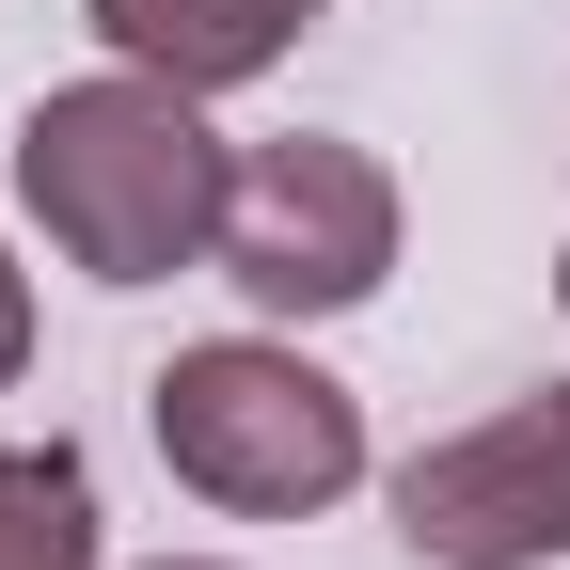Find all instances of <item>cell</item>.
<instances>
[{
    "instance_id": "obj_6",
    "label": "cell",
    "mask_w": 570,
    "mask_h": 570,
    "mask_svg": "<svg viewBox=\"0 0 570 570\" xmlns=\"http://www.w3.org/2000/svg\"><path fill=\"white\" fill-rule=\"evenodd\" d=\"M0 570H111V508H96V460L63 444H0Z\"/></svg>"
},
{
    "instance_id": "obj_5",
    "label": "cell",
    "mask_w": 570,
    "mask_h": 570,
    "mask_svg": "<svg viewBox=\"0 0 570 570\" xmlns=\"http://www.w3.org/2000/svg\"><path fill=\"white\" fill-rule=\"evenodd\" d=\"M96 48L142 63V80H190V96H254L285 48H302L333 0H80Z\"/></svg>"
},
{
    "instance_id": "obj_1",
    "label": "cell",
    "mask_w": 570,
    "mask_h": 570,
    "mask_svg": "<svg viewBox=\"0 0 570 570\" xmlns=\"http://www.w3.org/2000/svg\"><path fill=\"white\" fill-rule=\"evenodd\" d=\"M223 190H238V142L206 127L190 80L96 63V80H48L17 111V223L80 285H175V269H206L223 254Z\"/></svg>"
},
{
    "instance_id": "obj_3",
    "label": "cell",
    "mask_w": 570,
    "mask_h": 570,
    "mask_svg": "<svg viewBox=\"0 0 570 570\" xmlns=\"http://www.w3.org/2000/svg\"><path fill=\"white\" fill-rule=\"evenodd\" d=\"M396 238H412V190L381 142L348 127H285V142H238V190H223V269L254 317L317 333V317H365L396 285Z\"/></svg>"
},
{
    "instance_id": "obj_8",
    "label": "cell",
    "mask_w": 570,
    "mask_h": 570,
    "mask_svg": "<svg viewBox=\"0 0 570 570\" xmlns=\"http://www.w3.org/2000/svg\"><path fill=\"white\" fill-rule=\"evenodd\" d=\"M142 570H223V554H142Z\"/></svg>"
},
{
    "instance_id": "obj_9",
    "label": "cell",
    "mask_w": 570,
    "mask_h": 570,
    "mask_svg": "<svg viewBox=\"0 0 570 570\" xmlns=\"http://www.w3.org/2000/svg\"><path fill=\"white\" fill-rule=\"evenodd\" d=\"M554 302H570V238H554Z\"/></svg>"
},
{
    "instance_id": "obj_7",
    "label": "cell",
    "mask_w": 570,
    "mask_h": 570,
    "mask_svg": "<svg viewBox=\"0 0 570 570\" xmlns=\"http://www.w3.org/2000/svg\"><path fill=\"white\" fill-rule=\"evenodd\" d=\"M17 365H32V269H17V238H0V396H17Z\"/></svg>"
},
{
    "instance_id": "obj_2",
    "label": "cell",
    "mask_w": 570,
    "mask_h": 570,
    "mask_svg": "<svg viewBox=\"0 0 570 570\" xmlns=\"http://www.w3.org/2000/svg\"><path fill=\"white\" fill-rule=\"evenodd\" d=\"M142 444H159V475L190 508H223V523H317V508H348V491L381 475L365 396H348L285 317L175 348V365L142 381Z\"/></svg>"
},
{
    "instance_id": "obj_4",
    "label": "cell",
    "mask_w": 570,
    "mask_h": 570,
    "mask_svg": "<svg viewBox=\"0 0 570 570\" xmlns=\"http://www.w3.org/2000/svg\"><path fill=\"white\" fill-rule=\"evenodd\" d=\"M396 554L412 570H554L570 554V381L508 396L396 460Z\"/></svg>"
}]
</instances>
